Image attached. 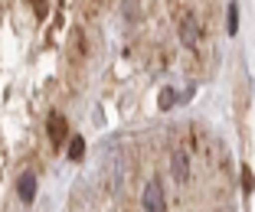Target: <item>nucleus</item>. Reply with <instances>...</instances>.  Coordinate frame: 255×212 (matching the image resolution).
Returning <instances> with one entry per match:
<instances>
[{
	"label": "nucleus",
	"mask_w": 255,
	"mask_h": 212,
	"mask_svg": "<svg viewBox=\"0 0 255 212\" xmlns=\"http://www.w3.org/2000/svg\"><path fill=\"white\" fill-rule=\"evenodd\" d=\"M252 190H255V176L249 167H242V193H252Z\"/></svg>",
	"instance_id": "7"
},
{
	"label": "nucleus",
	"mask_w": 255,
	"mask_h": 212,
	"mask_svg": "<svg viewBox=\"0 0 255 212\" xmlns=\"http://www.w3.org/2000/svg\"><path fill=\"white\" fill-rule=\"evenodd\" d=\"M226 30H229V36L239 30V7H236V3H229V13H226Z\"/></svg>",
	"instance_id": "6"
},
{
	"label": "nucleus",
	"mask_w": 255,
	"mask_h": 212,
	"mask_svg": "<svg viewBox=\"0 0 255 212\" xmlns=\"http://www.w3.org/2000/svg\"><path fill=\"white\" fill-rule=\"evenodd\" d=\"M170 173H173V180H177V183H187L190 180V160H187V153H173Z\"/></svg>",
	"instance_id": "3"
},
{
	"label": "nucleus",
	"mask_w": 255,
	"mask_h": 212,
	"mask_svg": "<svg viewBox=\"0 0 255 212\" xmlns=\"http://www.w3.org/2000/svg\"><path fill=\"white\" fill-rule=\"evenodd\" d=\"M16 193H20L23 203H33V199H36V176H33V173H23L20 183H16Z\"/></svg>",
	"instance_id": "4"
},
{
	"label": "nucleus",
	"mask_w": 255,
	"mask_h": 212,
	"mask_svg": "<svg viewBox=\"0 0 255 212\" xmlns=\"http://www.w3.org/2000/svg\"><path fill=\"white\" fill-rule=\"evenodd\" d=\"M144 212H167V203H164V186L150 180L144 186Z\"/></svg>",
	"instance_id": "1"
},
{
	"label": "nucleus",
	"mask_w": 255,
	"mask_h": 212,
	"mask_svg": "<svg viewBox=\"0 0 255 212\" xmlns=\"http://www.w3.org/2000/svg\"><path fill=\"white\" fill-rule=\"evenodd\" d=\"M69 160H72V163H82V160H85V141L79 134L69 141Z\"/></svg>",
	"instance_id": "5"
},
{
	"label": "nucleus",
	"mask_w": 255,
	"mask_h": 212,
	"mask_svg": "<svg viewBox=\"0 0 255 212\" xmlns=\"http://www.w3.org/2000/svg\"><path fill=\"white\" fill-rule=\"evenodd\" d=\"M193 39H196V23L187 20L183 23V43H193Z\"/></svg>",
	"instance_id": "9"
},
{
	"label": "nucleus",
	"mask_w": 255,
	"mask_h": 212,
	"mask_svg": "<svg viewBox=\"0 0 255 212\" xmlns=\"http://www.w3.org/2000/svg\"><path fill=\"white\" fill-rule=\"evenodd\" d=\"M173 101H177V91H173V88L160 91V108H164V111H167V108H173Z\"/></svg>",
	"instance_id": "8"
},
{
	"label": "nucleus",
	"mask_w": 255,
	"mask_h": 212,
	"mask_svg": "<svg viewBox=\"0 0 255 212\" xmlns=\"http://www.w3.org/2000/svg\"><path fill=\"white\" fill-rule=\"evenodd\" d=\"M66 137H69L66 118H62V114H49V141L59 147V144H66Z\"/></svg>",
	"instance_id": "2"
}]
</instances>
